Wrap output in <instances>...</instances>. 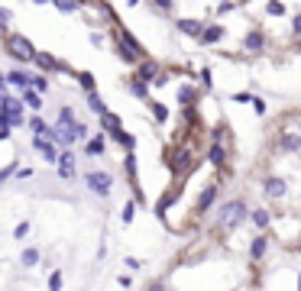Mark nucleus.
I'll list each match as a JSON object with an SVG mask.
<instances>
[{
  "label": "nucleus",
  "mask_w": 301,
  "mask_h": 291,
  "mask_svg": "<svg viewBox=\"0 0 301 291\" xmlns=\"http://www.w3.org/2000/svg\"><path fill=\"white\" fill-rule=\"evenodd\" d=\"M33 87H36V91H46V87H49V81H46V78H33Z\"/></svg>",
  "instance_id": "obj_17"
},
{
  "label": "nucleus",
  "mask_w": 301,
  "mask_h": 291,
  "mask_svg": "<svg viewBox=\"0 0 301 291\" xmlns=\"http://www.w3.org/2000/svg\"><path fill=\"white\" fill-rule=\"evenodd\" d=\"M7 81H10V84H16L20 91H26V87L33 84V78L26 75V72H10V75H7Z\"/></svg>",
  "instance_id": "obj_7"
},
{
  "label": "nucleus",
  "mask_w": 301,
  "mask_h": 291,
  "mask_svg": "<svg viewBox=\"0 0 301 291\" xmlns=\"http://www.w3.org/2000/svg\"><path fill=\"white\" fill-rule=\"evenodd\" d=\"M265 13L269 16H285V4H282V0H269V4H265Z\"/></svg>",
  "instance_id": "obj_10"
},
{
  "label": "nucleus",
  "mask_w": 301,
  "mask_h": 291,
  "mask_svg": "<svg viewBox=\"0 0 301 291\" xmlns=\"http://www.w3.org/2000/svg\"><path fill=\"white\" fill-rule=\"evenodd\" d=\"M36 65H39V68H49V72H52V68L65 72V65H62V61H55L52 55H46V52H39V55H36Z\"/></svg>",
  "instance_id": "obj_8"
},
{
  "label": "nucleus",
  "mask_w": 301,
  "mask_h": 291,
  "mask_svg": "<svg viewBox=\"0 0 301 291\" xmlns=\"http://www.w3.org/2000/svg\"><path fill=\"white\" fill-rule=\"evenodd\" d=\"M220 39H224V26L220 23L204 26V33H201V42H204V46H214V42H220Z\"/></svg>",
  "instance_id": "obj_4"
},
{
  "label": "nucleus",
  "mask_w": 301,
  "mask_h": 291,
  "mask_svg": "<svg viewBox=\"0 0 301 291\" xmlns=\"http://www.w3.org/2000/svg\"><path fill=\"white\" fill-rule=\"evenodd\" d=\"M4 33H7V13L0 10V36H4Z\"/></svg>",
  "instance_id": "obj_18"
},
{
  "label": "nucleus",
  "mask_w": 301,
  "mask_h": 291,
  "mask_svg": "<svg viewBox=\"0 0 301 291\" xmlns=\"http://www.w3.org/2000/svg\"><path fill=\"white\" fill-rule=\"evenodd\" d=\"M58 162H62V178H72V175H75V158L72 155H62Z\"/></svg>",
  "instance_id": "obj_9"
},
{
  "label": "nucleus",
  "mask_w": 301,
  "mask_h": 291,
  "mask_svg": "<svg viewBox=\"0 0 301 291\" xmlns=\"http://www.w3.org/2000/svg\"><path fill=\"white\" fill-rule=\"evenodd\" d=\"M156 4V10H162V13H172V0H153Z\"/></svg>",
  "instance_id": "obj_15"
},
{
  "label": "nucleus",
  "mask_w": 301,
  "mask_h": 291,
  "mask_svg": "<svg viewBox=\"0 0 301 291\" xmlns=\"http://www.w3.org/2000/svg\"><path fill=\"white\" fill-rule=\"evenodd\" d=\"M36 259H39V252H36V249H26V252H23V262H26V266H33Z\"/></svg>",
  "instance_id": "obj_16"
},
{
  "label": "nucleus",
  "mask_w": 301,
  "mask_h": 291,
  "mask_svg": "<svg viewBox=\"0 0 301 291\" xmlns=\"http://www.w3.org/2000/svg\"><path fill=\"white\" fill-rule=\"evenodd\" d=\"M7 49H10V55H16L20 61H36V55H39V52L33 49V42L23 39V36H7Z\"/></svg>",
  "instance_id": "obj_2"
},
{
  "label": "nucleus",
  "mask_w": 301,
  "mask_h": 291,
  "mask_svg": "<svg viewBox=\"0 0 301 291\" xmlns=\"http://www.w3.org/2000/svg\"><path fill=\"white\" fill-rule=\"evenodd\" d=\"M178 33H185V36H198V39H201V33H204V23H201V20H178Z\"/></svg>",
  "instance_id": "obj_5"
},
{
  "label": "nucleus",
  "mask_w": 301,
  "mask_h": 291,
  "mask_svg": "<svg viewBox=\"0 0 301 291\" xmlns=\"http://www.w3.org/2000/svg\"><path fill=\"white\" fill-rule=\"evenodd\" d=\"M52 4H55L62 13H75L78 10V0H52Z\"/></svg>",
  "instance_id": "obj_12"
},
{
  "label": "nucleus",
  "mask_w": 301,
  "mask_h": 291,
  "mask_svg": "<svg viewBox=\"0 0 301 291\" xmlns=\"http://www.w3.org/2000/svg\"><path fill=\"white\" fill-rule=\"evenodd\" d=\"M87 152H91V155L104 152V139H101V136H97V139H91V143H87Z\"/></svg>",
  "instance_id": "obj_14"
},
{
  "label": "nucleus",
  "mask_w": 301,
  "mask_h": 291,
  "mask_svg": "<svg viewBox=\"0 0 301 291\" xmlns=\"http://www.w3.org/2000/svg\"><path fill=\"white\" fill-rule=\"evenodd\" d=\"M265 252L269 240L253 227L246 198H236L143 291H262Z\"/></svg>",
  "instance_id": "obj_1"
},
{
  "label": "nucleus",
  "mask_w": 301,
  "mask_h": 291,
  "mask_svg": "<svg viewBox=\"0 0 301 291\" xmlns=\"http://www.w3.org/2000/svg\"><path fill=\"white\" fill-rule=\"evenodd\" d=\"M87 184H91L97 194H107V191H110V175H104V172H91V175H87Z\"/></svg>",
  "instance_id": "obj_3"
},
{
  "label": "nucleus",
  "mask_w": 301,
  "mask_h": 291,
  "mask_svg": "<svg viewBox=\"0 0 301 291\" xmlns=\"http://www.w3.org/2000/svg\"><path fill=\"white\" fill-rule=\"evenodd\" d=\"M23 101L29 104V107H39V104H42V101H39V94H33L29 87H26V91H23Z\"/></svg>",
  "instance_id": "obj_13"
},
{
  "label": "nucleus",
  "mask_w": 301,
  "mask_h": 291,
  "mask_svg": "<svg viewBox=\"0 0 301 291\" xmlns=\"http://www.w3.org/2000/svg\"><path fill=\"white\" fill-rule=\"evenodd\" d=\"M36 149H39V152L49 158V162H55V149H52V146L46 143V139H39V136H36Z\"/></svg>",
  "instance_id": "obj_11"
},
{
  "label": "nucleus",
  "mask_w": 301,
  "mask_h": 291,
  "mask_svg": "<svg viewBox=\"0 0 301 291\" xmlns=\"http://www.w3.org/2000/svg\"><path fill=\"white\" fill-rule=\"evenodd\" d=\"M156 75H159V65H156V61H143V65L136 68V78H139V81H153Z\"/></svg>",
  "instance_id": "obj_6"
}]
</instances>
